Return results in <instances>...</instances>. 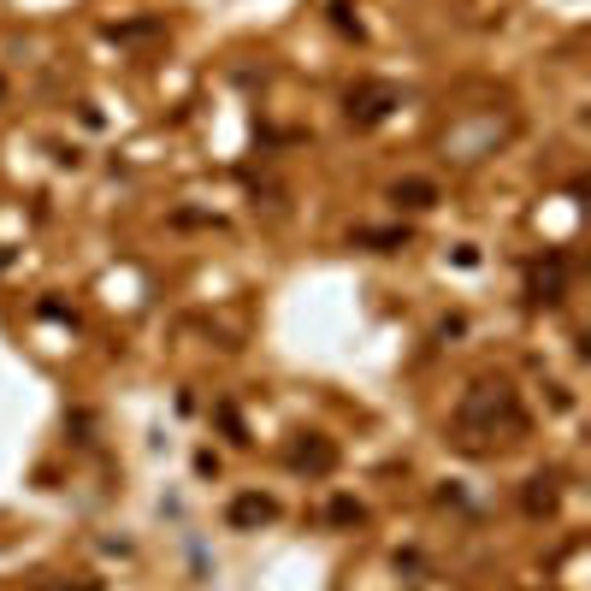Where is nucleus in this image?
Returning <instances> with one entry per match:
<instances>
[{
  "instance_id": "1",
  "label": "nucleus",
  "mask_w": 591,
  "mask_h": 591,
  "mask_svg": "<svg viewBox=\"0 0 591 591\" xmlns=\"http://www.w3.org/2000/svg\"><path fill=\"white\" fill-rule=\"evenodd\" d=\"M461 450H491V444H515L526 432V408L509 379H479L467 385V396L456 402V420H450Z\"/></svg>"
},
{
  "instance_id": "2",
  "label": "nucleus",
  "mask_w": 591,
  "mask_h": 591,
  "mask_svg": "<svg viewBox=\"0 0 591 591\" xmlns=\"http://www.w3.org/2000/svg\"><path fill=\"white\" fill-rule=\"evenodd\" d=\"M396 107H402V89L396 83H379V77H367V83H355L349 95H343V113H349V125H385Z\"/></svg>"
},
{
  "instance_id": "3",
  "label": "nucleus",
  "mask_w": 591,
  "mask_h": 591,
  "mask_svg": "<svg viewBox=\"0 0 591 591\" xmlns=\"http://www.w3.org/2000/svg\"><path fill=\"white\" fill-rule=\"evenodd\" d=\"M284 461H290V473L326 479L331 467H337V444H331L326 432H296V438L284 444Z\"/></svg>"
},
{
  "instance_id": "4",
  "label": "nucleus",
  "mask_w": 591,
  "mask_h": 591,
  "mask_svg": "<svg viewBox=\"0 0 591 591\" xmlns=\"http://www.w3.org/2000/svg\"><path fill=\"white\" fill-rule=\"evenodd\" d=\"M225 521L237 526V532H261V526L278 521V497H266V491H243V497H231Z\"/></svg>"
},
{
  "instance_id": "5",
  "label": "nucleus",
  "mask_w": 591,
  "mask_h": 591,
  "mask_svg": "<svg viewBox=\"0 0 591 591\" xmlns=\"http://www.w3.org/2000/svg\"><path fill=\"white\" fill-rule=\"evenodd\" d=\"M562 290H568V261H562V255H550V266H532V278H526V302L550 308V302H562Z\"/></svg>"
},
{
  "instance_id": "6",
  "label": "nucleus",
  "mask_w": 591,
  "mask_h": 591,
  "mask_svg": "<svg viewBox=\"0 0 591 591\" xmlns=\"http://www.w3.org/2000/svg\"><path fill=\"white\" fill-rule=\"evenodd\" d=\"M556 497H562V491H556V479H550V473L526 479V515H550V509H556Z\"/></svg>"
},
{
  "instance_id": "7",
  "label": "nucleus",
  "mask_w": 591,
  "mask_h": 591,
  "mask_svg": "<svg viewBox=\"0 0 591 591\" xmlns=\"http://www.w3.org/2000/svg\"><path fill=\"white\" fill-rule=\"evenodd\" d=\"M391 201H402V207H432V201H438V184H426V178H402V184H391Z\"/></svg>"
},
{
  "instance_id": "8",
  "label": "nucleus",
  "mask_w": 591,
  "mask_h": 591,
  "mask_svg": "<svg viewBox=\"0 0 591 591\" xmlns=\"http://www.w3.org/2000/svg\"><path fill=\"white\" fill-rule=\"evenodd\" d=\"M355 243H379V249H396V243H408V231H355Z\"/></svg>"
},
{
  "instance_id": "9",
  "label": "nucleus",
  "mask_w": 591,
  "mask_h": 591,
  "mask_svg": "<svg viewBox=\"0 0 591 591\" xmlns=\"http://www.w3.org/2000/svg\"><path fill=\"white\" fill-rule=\"evenodd\" d=\"M361 515H367V509H361V503H349V497H337V503H331V521H337V526H355Z\"/></svg>"
},
{
  "instance_id": "10",
  "label": "nucleus",
  "mask_w": 591,
  "mask_h": 591,
  "mask_svg": "<svg viewBox=\"0 0 591 591\" xmlns=\"http://www.w3.org/2000/svg\"><path fill=\"white\" fill-rule=\"evenodd\" d=\"M331 18H337V30H355V36H361V24L349 18V0H331Z\"/></svg>"
}]
</instances>
